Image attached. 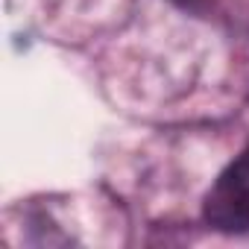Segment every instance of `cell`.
I'll list each match as a JSON object with an SVG mask.
<instances>
[{
    "instance_id": "6da1fadb",
    "label": "cell",
    "mask_w": 249,
    "mask_h": 249,
    "mask_svg": "<svg viewBox=\"0 0 249 249\" xmlns=\"http://www.w3.org/2000/svg\"><path fill=\"white\" fill-rule=\"evenodd\" d=\"M205 220L220 231H249V150L240 153L208 191Z\"/></svg>"
}]
</instances>
